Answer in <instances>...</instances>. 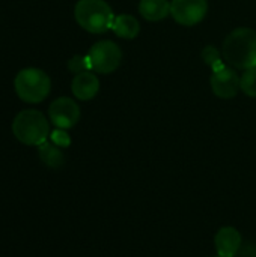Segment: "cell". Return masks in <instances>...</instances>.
I'll use <instances>...</instances> for the list:
<instances>
[{
  "mask_svg": "<svg viewBox=\"0 0 256 257\" xmlns=\"http://www.w3.org/2000/svg\"><path fill=\"white\" fill-rule=\"evenodd\" d=\"M68 69L74 74H80V72H84V71H92V66H91V60L86 56H74L68 60Z\"/></svg>",
  "mask_w": 256,
  "mask_h": 257,
  "instance_id": "2e32d148",
  "label": "cell"
},
{
  "mask_svg": "<svg viewBox=\"0 0 256 257\" xmlns=\"http://www.w3.org/2000/svg\"><path fill=\"white\" fill-rule=\"evenodd\" d=\"M210 84L213 93L222 99H232L241 90V77L225 63L222 68L213 71Z\"/></svg>",
  "mask_w": 256,
  "mask_h": 257,
  "instance_id": "52a82bcc",
  "label": "cell"
},
{
  "mask_svg": "<svg viewBox=\"0 0 256 257\" xmlns=\"http://www.w3.org/2000/svg\"><path fill=\"white\" fill-rule=\"evenodd\" d=\"M208 12V0H172L170 15L172 18L186 27L199 24Z\"/></svg>",
  "mask_w": 256,
  "mask_h": 257,
  "instance_id": "8992f818",
  "label": "cell"
},
{
  "mask_svg": "<svg viewBox=\"0 0 256 257\" xmlns=\"http://www.w3.org/2000/svg\"><path fill=\"white\" fill-rule=\"evenodd\" d=\"M223 59L237 69L256 68V32L250 27L232 30L223 41Z\"/></svg>",
  "mask_w": 256,
  "mask_h": 257,
  "instance_id": "6da1fadb",
  "label": "cell"
},
{
  "mask_svg": "<svg viewBox=\"0 0 256 257\" xmlns=\"http://www.w3.org/2000/svg\"><path fill=\"white\" fill-rule=\"evenodd\" d=\"M202 59H204V62H205L213 71H216V69H219V68H222V66L225 65V62H223L222 57H220V51H219L214 45H207V47L202 50Z\"/></svg>",
  "mask_w": 256,
  "mask_h": 257,
  "instance_id": "5bb4252c",
  "label": "cell"
},
{
  "mask_svg": "<svg viewBox=\"0 0 256 257\" xmlns=\"http://www.w3.org/2000/svg\"><path fill=\"white\" fill-rule=\"evenodd\" d=\"M139 12L146 21H151V23L161 21L170 15V2L169 0H140Z\"/></svg>",
  "mask_w": 256,
  "mask_h": 257,
  "instance_id": "8fae6325",
  "label": "cell"
},
{
  "mask_svg": "<svg viewBox=\"0 0 256 257\" xmlns=\"http://www.w3.org/2000/svg\"><path fill=\"white\" fill-rule=\"evenodd\" d=\"M12 133L18 142L26 146H39L50 136V125L45 116L38 110H23L12 122Z\"/></svg>",
  "mask_w": 256,
  "mask_h": 257,
  "instance_id": "3957f363",
  "label": "cell"
},
{
  "mask_svg": "<svg viewBox=\"0 0 256 257\" xmlns=\"http://www.w3.org/2000/svg\"><path fill=\"white\" fill-rule=\"evenodd\" d=\"M112 30L116 36L122 39H134L137 38L140 32V23L134 15L130 14H121L115 17Z\"/></svg>",
  "mask_w": 256,
  "mask_h": 257,
  "instance_id": "7c38bea8",
  "label": "cell"
},
{
  "mask_svg": "<svg viewBox=\"0 0 256 257\" xmlns=\"http://www.w3.org/2000/svg\"><path fill=\"white\" fill-rule=\"evenodd\" d=\"M80 114L81 113L78 104L68 96H60L54 99L48 107L51 123L60 130H69L77 125V122L80 120Z\"/></svg>",
  "mask_w": 256,
  "mask_h": 257,
  "instance_id": "ba28073f",
  "label": "cell"
},
{
  "mask_svg": "<svg viewBox=\"0 0 256 257\" xmlns=\"http://www.w3.org/2000/svg\"><path fill=\"white\" fill-rule=\"evenodd\" d=\"M216 257H220V256H216Z\"/></svg>",
  "mask_w": 256,
  "mask_h": 257,
  "instance_id": "ac0fdd59",
  "label": "cell"
},
{
  "mask_svg": "<svg viewBox=\"0 0 256 257\" xmlns=\"http://www.w3.org/2000/svg\"><path fill=\"white\" fill-rule=\"evenodd\" d=\"M14 87L21 101L38 104L48 96L51 90V80L48 74L39 68H24L17 74Z\"/></svg>",
  "mask_w": 256,
  "mask_h": 257,
  "instance_id": "277c9868",
  "label": "cell"
},
{
  "mask_svg": "<svg viewBox=\"0 0 256 257\" xmlns=\"http://www.w3.org/2000/svg\"><path fill=\"white\" fill-rule=\"evenodd\" d=\"M50 140H51V143H54L59 148H68L71 145V139H69L68 133L60 128L50 133Z\"/></svg>",
  "mask_w": 256,
  "mask_h": 257,
  "instance_id": "e0dca14e",
  "label": "cell"
},
{
  "mask_svg": "<svg viewBox=\"0 0 256 257\" xmlns=\"http://www.w3.org/2000/svg\"><path fill=\"white\" fill-rule=\"evenodd\" d=\"M88 57L91 60L92 71L98 74H112L122 62V51L116 42L103 39L91 47Z\"/></svg>",
  "mask_w": 256,
  "mask_h": 257,
  "instance_id": "5b68a950",
  "label": "cell"
},
{
  "mask_svg": "<svg viewBox=\"0 0 256 257\" xmlns=\"http://www.w3.org/2000/svg\"><path fill=\"white\" fill-rule=\"evenodd\" d=\"M38 155L39 160L50 169H60L65 164V155L60 151L59 146H56L54 143L50 142H44L42 145L38 146Z\"/></svg>",
  "mask_w": 256,
  "mask_h": 257,
  "instance_id": "4fadbf2b",
  "label": "cell"
},
{
  "mask_svg": "<svg viewBox=\"0 0 256 257\" xmlns=\"http://www.w3.org/2000/svg\"><path fill=\"white\" fill-rule=\"evenodd\" d=\"M243 238L238 229L232 226L222 227L216 236H214V247L217 251V256L220 257H235L238 256L241 250Z\"/></svg>",
  "mask_w": 256,
  "mask_h": 257,
  "instance_id": "9c48e42d",
  "label": "cell"
},
{
  "mask_svg": "<svg viewBox=\"0 0 256 257\" xmlns=\"http://www.w3.org/2000/svg\"><path fill=\"white\" fill-rule=\"evenodd\" d=\"M77 24L89 33H104L112 29L115 14L106 0H78L74 8Z\"/></svg>",
  "mask_w": 256,
  "mask_h": 257,
  "instance_id": "7a4b0ae2",
  "label": "cell"
},
{
  "mask_svg": "<svg viewBox=\"0 0 256 257\" xmlns=\"http://www.w3.org/2000/svg\"><path fill=\"white\" fill-rule=\"evenodd\" d=\"M241 90L249 98H256V68L246 69L241 75Z\"/></svg>",
  "mask_w": 256,
  "mask_h": 257,
  "instance_id": "9a60e30c",
  "label": "cell"
},
{
  "mask_svg": "<svg viewBox=\"0 0 256 257\" xmlns=\"http://www.w3.org/2000/svg\"><path fill=\"white\" fill-rule=\"evenodd\" d=\"M72 95L80 101H91L100 90V80L92 71L75 74L71 83Z\"/></svg>",
  "mask_w": 256,
  "mask_h": 257,
  "instance_id": "30bf717a",
  "label": "cell"
}]
</instances>
